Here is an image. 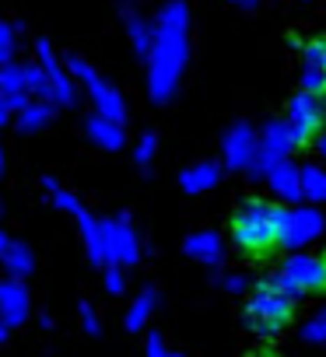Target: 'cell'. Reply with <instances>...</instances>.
Wrapping results in <instances>:
<instances>
[{
  "label": "cell",
  "mask_w": 326,
  "mask_h": 357,
  "mask_svg": "<svg viewBox=\"0 0 326 357\" xmlns=\"http://www.w3.org/2000/svg\"><path fill=\"white\" fill-rule=\"evenodd\" d=\"M190 11L183 0H165L154 22V50H151V74H147V88L154 102H169L179 88L183 67H186V53H190Z\"/></svg>",
  "instance_id": "1"
},
{
  "label": "cell",
  "mask_w": 326,
  "mask_h": 357,
  "mask_svg": "<svg viewBox=\"0 0 326 357\" xmlns=\"http://www.w3.org/2000/svg\"><path fill=\"white\" fill-rule=\"evenodd\" d=\"M284 218H288L284 207L253 200V204H246V207L232 218V238H235L239 249H246V252H253V256H263V252H270L274 245H281Z\"/></svg>",
  "instance_id": "2"
},
{
  "label": "cell",
  "mask_w": 326,
  "mask_h": 357,
  "mask_svg": "<svg viewBox=\"0 0 326 357\" xmlns=\"http://www.w3.org/2000/svg\"><path fill=\"white\" fill-rule=\"evenodd\" d=\"M291 312H295L291 294L284 287H277L274 280H263L253 291V301H249V326L260 329L263 336H270V333H277L291 322Z\"/></svg>",
  "instance_id": "3"
},
{
  "label": "cell",
  "mask_w": 326,
  "mask_h": 357,
  "mask_svg": "<svg viewBox=\"0 0 326 357\" xmlns=\"http://www.w3.org/2000/svg\"><path fill=\"white\" fill-rule=\"evenodd\" d=\"M277 287H284L291 298L305 291H323L326 287V256H291L284 270L274 277Z\"/></svg>",
  "instance_id": "4"
},
{
  "label": "cell",
  "mask_w": 326,
  "mask_h": 357,
  "mask_svg": "<svg viewBox=\"0 0 326 357\" xmlns=\"http://www.w3.org/2000/svg\"><path fill=\"white\" fill-rule=\"evenodd\" d=\"M291 147H295V137H291V130H288V119H284V123H281V119L267 123V130H263V137H260V147H256V158H253V165H249L253 178H263V175H270L281 161H288Z\"/></svg>",
  "instance_id": "5"
},
{
  "label": "cell",
  "mask_w": 326,
  "mask_h": 357,
  "mask_svg": "<svg viewBox=\"0 0 326 357\" xmlns=\"http://www.w3.org/2000/svg\"><path fill=\"white\" fill-rule=\"evenodd\" d=\"M323 119H326V112H323V102H319L316 91H302V95L291 98V105H288V130H291L295 144H312L323 133Z\"/></svg>",
  "instance_id": "6"
},
{
  "label": "cell",
  "mask_w": 326,
  "mask_h": 357,
  "mask_svg": "<svg viewBox=\"0 0 326 357\" xmlns=\"http://www.w3.org/2000/svg\"><path fill=\"white\" fill-rule=\"evenodd\" d=\"M67 67H71V74L81 81V84H88V95H91V102H95V109L98 112H105V116H112V119H119L123 123V116H126V105H123V98H119V91L112 88V84H105L77 53H71L67 56Z\"/></svg>",
  "instance_id": "7"
},
{
  "label": "cell",
  "mask_w": 326,
  "mask_h": 357,
  "mask_svg": "<svg viewBox=\"0 0 326 357\" xmlns=\"http://www.w3.org/2000/svg\"><path fill=\"white\" fill-rule=\"evenodd\" d=\"M319 231H323V214L316 207H291L281 228V245L288 249L309 245L312 238H319Z\"/></svg>",
  "instance_id": "8"
},
{
  "label": "cell",
  "mask_w": 326,
  "mask_h": 357,
  "mask_svg": "<svg viewBox=\"0 0 326 357\" xmlns=\"http://www.w3.org/2000/svg\"><path fill=\"white\" fill-rule=\"evenodd\" d=\"M102 235H105V256L109 263H133L137 259V235L130 228V218H116V221H102Z\"/></svg>",
  "instance_id": "9"
},
{
  "label": "cell",
  "mask_w": 326,
  "mask_h": 357,
  "mask_svg": "<svg viewBox=\"0 0 326 357\" xmlns=\"http://www.w3.org/2000/svg\"><path fill=\"white\" fill-rule=\"evenodd\" d=\"M256 147H260V140L253 137V126L235 123L225 133V165L228 168H249L253 158H256Z\"/></svg>",
  "instance_id": "10"
},
{
  "label": "cell",
  "mask_w": 326,
  "mask_h": 357,
  "mask_svg": "<svg viewBox=\"0 0 326 357\" xmlns=\"http://www.w3.org/2000/svg\"><path fill=\"white\" fill-rule=\"evenodd\" d=\"M36 63L50 74V81H53V88H57V102H60V105H71V102H74V84H71L67 70L57 63V53H53V46H50L46 39L36 46Z\"/></svg>",
  "instance_id": "11"
},
{
  "label": "cell",
  "mask_w": 326,
  "mask_h": 357,
  "mask_svg": "<svg viewBox=\"0 0 326 357\" xmlns=\"http://www.w3.org/2000/svg\"><path fill=\"white\" fill-rule=\"evenodd\" d=\"M305 91L323 95L326 91V39H312L305 46V70H302Z\"/></svg>",
  "instance_id": "12"
},
{
  "label": "cell",
  "mask_w": 326,
  "mask_h": 357,
  "mask_svg": "<svg viewBox=\"0 0 326 357\" xmlns=\"http://www.w3.org/2000/svg\"><path fill=\"white\" fill-rule=\"evenodd\" d=\"M267 178H270V190H274L281 200H288V204H295V200H302V197H305V186H302V168H295L291 161H281Z\"/></svg>",
  "instance_id": "13"
},
{
  "label": "cell",
  "mask_w": 326,
  "mask_h": 357,
  "mask_svg": "<svg viewBox=\"0 0 326 357\" xmlns=\"http://www.w3.org/2000/svg\"><path fill=\"white\" fill-rule=\"evenodd\" d=\"M84 130H88V137H91L98 147H105V151H119V147H123V123L112 119V116H105V112H95Z\"/></svg>",
  "instance_id": "14"
},
{
  "label": "cell",
  "mask_w": 326,
  "mask_h": 357,
  "mask_svg": "<svg viewBox=\"0 0 326 357\" xmlns=\"http://www.w3.org/2000/svg\"><path fill=\"white\" fill-rule=\"evenodd\" d=\"M0 305H4V322H8V329H11V326H18V322L25 319V312H29V291H25L18 280H8L4 287H0Z\"/></svg>",
  "instance_id": "15"
},
{
  "label": "cell",
  "mask_w": 326,
  "mask_h": 357,
  "mask_svg": "<svg viewBox=\"0 0 326 357\" xmlns=\"http://www.w3.org/2000/svg\"><path fill=\"white\" fill-rule=\"evenodd\" d=\"M0 256H4V266L11 270V277L32 273V252H29V245H22L18 238H11V235L0 238Z\"/></svg>",
  "instance_id": "16"
},
{
  "label": "cell",
  "mask_w": 326,
  "mask_h": 357,
  "mask_svg": "<svg viewBox=\"0 0 326 357\" xmlns=\"http://www.w3.org/2000/svg\"><path fill=\"white\" fill-rule=\"evenodd\" d=\"M183 190L186 193H207L214 183H218V165H211V161H200V165H193V168H186L183 172Z\"/></svg>",
  "instance_id": "17"
},
{
  "label": "cell",
  "mask_w": 326,
  "mask_h": 357,
  "mask_svg": "<svg viewBox=\"0 0 326 357\" xmlns=\"http://www.w3.org/2000/svg\"><path fill=\"white\" fill-rule=\"evenodd\" d=\"M186 252L193 259H204V263H218L221 259V238L214 231H197L186 238Z\"/></svg>",
  "instance_id": "18"
},
{
  "label": "cell",
  "mask_w": 326,
  "mask_h": 357,
  "mask_svg": "<svg viewBox=\"0 0 326 357\" xmlns=\"http://www.w3.org/2000/svg\"><path fill=\"white\" fill-rule=\"evenodd\" d=\"M123 22H126V32H130V39H133L137 56H151V50H154V29H151L147 22H140L133 11H123Z\"/></svg>",
  "instance_id": "19"
},
{
  "label": "cell",
  "mask_w": 326,
  "mask_h": 357,
  "mask_svg": "<svg viewBox=\"0 0 326 357\" xmlns=\"http://www.w3.org/2000/svg\"><path fill=\"white\" fill-rule=\"evenodd\" d=\"M302 186H305L309 204H326V172H323V168L305 165V168H302Z\"/></svg>",
  "instance_id": "20"
},
{
  "label": "cell",
  "mask_w": 326,
  "mask_h": 357,
  "mask_svg": "<svg viewBox=\"0 0 326 357\" xmlns=\"http://www.w3.org/2000/svg\"><path fill=\"white\" fill-rule=\"evenodd\" d=\"M43 190H46V197L60 207V211H67V214H74V218H84L88 211L81 207V200L74 197V193H67V190H60L57 183H53V178H43Z\"/></svg>",
  "instance_id": "21"
},
{
  "label": "cell",
  "mask_w": 326,
  "mask_h": 357,
  "mask_svg": "<svg viewBox=\"0 0 326 357\" xmlns=\"http://www.w3.org/2000/svg\"><path fill=\"white\" fill-rule=\"evenodd\" d=\"M50 112H53V102H29L22 112H18V126L29 133V130H39V126H46V119H50Z\"/></svg>",
  "instance_id": "22"
},
{
  "label": "cell",
  "mask_w": 326,
  "mask_h": 357,
  "mask_svg": "<svg viewBox=\"0 0 326 357\" xmlns=\"http://www.w3.org/2000/svg\"><path fill=\"white\" fill-rule=\"evenodd\" d=\"M15 25H0V60L4 63H15L11 56H15Z\"/></svg>",
  "instance_id": "23"
},
{
  "label": "cell",
  "mask_w": 326,
  "mask_h": 357,
  "mask_svg": "<svg viewBox=\"0 0 326 357\" xmlns=\"http://www.w3.org/2000/svg\"><path fill=\"white\" fill-rule=\"evenodd\" d=\"M151 305H154V294L147 291V294H144V298H140V301L130 308V329H140V326H144V319H147Z\"/></svg>",
  "instance_id": "24"
},
{
  "label": "cell",
  "mask_w": 326,
  "mask_h": 357,
  "mask_svg": "<svg viewBox=\"0 0 326 357\" xmlns=\"http://www.w3.org/2000/svg\"><path fill=\"white\" fill-rule=\"evenodd\" d=\"M154 151H158V137L154 133H144L140 144H137V165H151Z\"/></svg>",
  "instance_id": "25"
},
{
  "label": "cell",
  "mask_w": 326,
  "mask_h": 357,
  "mask_svg": "<svg viewBox=\"0 0 326 357\" xmlns=\"http://www.w3.org/2000/svg\"><path fill=\"white\" fill-rule=\"evenodd\" d=\"M105 284H109V291H112V294H119V291H123V273L112 266V270H109V277H105Z\"/></svg>",
  "instance_id": "26"
},
{
  "label": "cell",
  "mask_w": 326,
  "mask_h": 357,
  "mask_svg": "<svg viewBox=\"0 0 326 357\" xmlns=\"http://www.w3.org/2000/svg\"><path fill=\"white\" fill-rule=\"evenodd\" d=\"M84 326H88L91 333L98 329V322H95V315H91V308H88V305H84Z\"/></svg>",
  "instance_id": "27"
},
{
  "label": "cell",
  "mask_w": 326,
  "mask_h": 357,
  "mask_svg": "<svg viewBox=\"0 0 326 357\" xmlns=\"http://www.w3.org/2000/svg\"><path fill=\"white\" fill-rule=\"evenodd\" d=\"M232 4H242V8H249V4H256V0H232Z\"/></svg>",
  "instance_id": "28"
},
{
  "label": "cell",
  "mask_w": 326,
  "mask_h": 357,
  "mask_svg": "<svg viewBox=\"0 0 326 357\" xmlns=\"http://www.w3.org/2000/svg\"><path fill=\"white\" fill-rule=\"evenodd\" d=\"M319 151H323V154H326V133H323V137H319Z\"/></svg>",
  "instance_id": "29"
}]
</instances>
